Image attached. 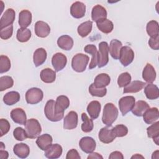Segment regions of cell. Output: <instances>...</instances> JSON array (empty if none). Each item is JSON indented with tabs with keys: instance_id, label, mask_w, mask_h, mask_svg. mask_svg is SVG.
I'll list each match as a JSON object with an SVG mask.
<instances>
[{
	"instance_id": "1",
	"label": "cell",
	"mask_w": 159,
	"mask_h": 159,
	"mask_svg": "<svg viewBox=\"0 0 159 159\" xmlns=\"http://www.w3.org/2000/svg\"><path fill=\"white\" fill-rule=\"evenodd\" d=\"M119 111L114 104L108 102L105 104L102 112V121L107 126H111L117 119Z\"/></svg>"
},
{
	"instance_id": "2",
	"label": "cell",
	"mask_w": 159,
	"mask_h": 159,
	"mask_svg": "<svg viewBox=\"0 0 159 159\" xmlns=\"http://www.w3.org/2000/svg\"><path fill=\"white\" fill-rule=\"evenodd\" d=\"M44 113L46 117L52 122L60 121L64 116V113L58 112L57 111L55 101L53 99H50L47 102L44 107Z\"/></svg>"
},
{
	"instance_id": "3",
	"label": "cell",
	"mask_w": 159,
	"mask_h": 159,
	"mask_svg": "<svg viewBox=\"0 0 159 159\" xmlns=\"http://www.w3.org/2000/svg\"><path fill=\"white\" fill-rule=\"evenodd\" d=\"M89 57L83 53L76 54L71 60V67L76 72H83L89 61Z\"/></svg>"
},
{
	"instance_id": "4",
	"label": "cell",
	"mask_w": 159,
	"mask_h": 159,
	"mask_svg": "<svg viewBox=\"0 0 159 159\" xmlns=\"http://www.w3.org/2000/svg\"><path fill=\"white\" fill-rule=\"evenodd\" d=\"M25 130L28 138L35 139L39 136L42 132V127L39 122L35 119H30L27 120Z\"/></svg>"
},
{
	"instance_id": "5",
	"label": "cell",
	"mask_w": 159,
	"mask_h": 159,
	"mask_svg": "<svg viewBox=\"0 0 159 159\" xmlns=\"http://www.w3.org/2000/svg\"><path fill=\"white\" fill-rule=\"evenodd\" d=\"M43 97V91L38 88H32L28 89L25 93V100L30 104H36L40 102Z\"/></svg>"
},
{
	"instance_id": "6",
	"label": "cell",
	"mask_w": 159,
	"mask_h": 159,
	"mask_svg": "<svg viewBox=\"0 0 159 159\" xmlns=\"http://www.w3.org/2000/svg\"><path fill=\"white\" fill-rule=\"evenodd\" d=\"M109 46L106 42H101L99 44L98 66L102 68L106 66L109 61Z\"/></svg>"
},
{
	"instance_id": "7",
	"label": "cell",
	"mask_w": 159,
	"mask_h": 159,
	"mask_svg": "<svg viewBox=\"0 0 159 159\" xmlns=\"http://www.w3.org/2000/svg\"><path fill=\"white\" fill-rule=\"evenodd\" d=\"M135 104V99L134 96H127L121 98L119 101V109L122 116L126 115L134 107Z\"/></svg>"
},
{
	"instance_id": "8",
	"label": "cell",
	"mask_w": 159,
	"mask_h": 159,
	"mask_svg": "<svg viewBox=\"0 0 159 159\" xmlns=\"http://www.w3.org/2000/svg\"><path fill=\"white\" fill-rule=\"evenodd\" d=\"M134 58V52L130 47L124 46L121 48L119 59L124 66H127L130 65L133 61Z\"/></svg>"
},
{
	"instance_id": "9",
	"label": "cell",
	"mask_w": 159,
	"mask_h": 159,
	"mask_svg": "<svg viewBox=\"0 0 159 159\" xmlns=\"http://www.w3.org/2000/svg\"><path fill=\"white\" fill-rule=\"evenodd\" d=\"M67 63L66 57L62 53H56L52 58V64L55 71H60L63 70Z\"/></svg>"
},
{
	"instance_id": "10",
	"label": "cell",
	"mask_w": 159,
	"mask_h": 159,
	"mask_svg": "<svg viewBox=\"0 0 159 159\" xmlns=\"http://www.w3.org/2000/svg\"><path fill=\"white\" fill-rule=\"evenodd\" d=\"M79 146L82 151L86 153H90L95 150L96 144L94 139L92 137H84L80 139Z\"/></svg>"
},
{
	"instance_id": "11",
	"label": "cell",
	"mask_w": 159,
	"mask_h": 159,
	"mask_svg": "<svg viewBox=\"0 0 159 159\" xmlns=\"http://www.w3.org/2000/svg\"><path fill=\"white\" fill-rule=\"evenodd\" d=\"M78 125V114L75 111H70L63 119V128L66 130L75 129Z\"/></svg>"
},
{
	"instance_id": "12",
	"label": "cell",
	"mask_w": 159,
	"mask_h": 159,
	"mask_svg": "<svg viewBox=\"0 0 159 159\" xmlns=\"http://www.w3.org/2000/svg\"><path fill=\"white\" fill-rule=\"evenodd\" d=\"M86 6L80 1H76L72 4L70 7V14L74 18L80 19L84 16Z\"/></svg>"
},
{
	"instance_id": "13",
	"label": "cell",
	"mask_w": 159,
	"mask_h": 159,
	"mask_svg": "<svg viewBox=\"0 0 159 159\" xmlns=\"http://www.w3.org/2000/svg\"><path fill=\"white\" fill-rule=\"evenodd\" d=\"M98 137L100 141L104 143H111L116 138L113 132L112 128L110 129L109 126L102 127L100 130L99 132Z\"/></svg>"
},
{
	"instance_id": "14",
	"label": "cell",
	"mask_w": 159,
	"mask_h": 159,
	"mask_svg": "<svg viewBox=\"0 0 159 159\" xmlns=\"http://www.w3.org/2000/svg\"><path fill=\"white\" fill-rule=\"evenodd\" d=\"M16 13L14 9L9 8L4 12L0 19L1 29L6 27L12 24L15 20Z\"/></svg>"
},
{
	"instance_id": "15",
	"label": "cell",
	"mask_w": 159,
	"mask_h": 159,
	"mask_svg": "<svg viewBox=\"0 0 159 159\" xmlns=\"http://www.w3.org/2000/svg\"><path fill=\"white\" fill-rule=\"evenodd\" d=\"M11 117L12 120L20 125H25L27 122V116L25 111L22 108H15L11 112Z\"/></svg>"
},
{
	"instance_id": "16",
	"label": "cell",
	"mask_w": 159,
	"mask_h": 159,
	"mask_svg": "<svg viewBox=\"0 0 159 159\" xmlns=\"http://www.w3.org/2000/svg\"><path fill=\"white\" fill-rule=\"evenodd\" d=\"M50 32V27L48 24L43 21H37L35 24V35L41 38L47 37Z\"/></svg>"
},
{
	"instance_id": "17",
	"label": "cell",
	"mask_w": 159,
	"mask_h": 159,
	"mask_svg": "<svg viewBox=\"0 0 159 159\" xmlns=\"http://www.w3.org/2000/svg\"><path fill=\"white\" fill-rule=\"evenodd\" d=\"M62 147L58 143L52 144L47 150H45V156L49 159L58 158L62 154Z\"/></svg>"
},
{
	"instance_id": "18",
	"label": "cell",
	"mask_w": 159,
	"mask_h": 159,
	"mask_svg": "<svg viewBox=\"0 0 159 159\" xmlns=\"http://www.w3.org/2000/svg\"><path fill=\"white\" fill-rule=\"evenodd\" d=\"M84 50L85 52L92 55V59L89 65V69L94 68L98 65V51L96 47L93 44H89L84 47Z\"/></svg>"
},
{
	"instance_id": "19",
	"label": "cell",
	"mask_w": 159,
	"mask_h": 159,
	"mask_svg": "<svg viewBox=\"0 0 159 159\" xmlns=\"http://www.w3.org/2000/svg\"><path fill=\"white\" fill-rule=\"evenodd\" d=\"M107 16V11L103 6L97 4L93 7L91 11V18L93 21L96 22L101 19H106Z\"/></svg>"
},
{
	"instance_id": "20",
	"label": "cell",
	"mask_w": 159,
	"mask_h": 159,
	"mask_svg": "<svg viewBox=\"0 0 159 159\" xmlns=\"http://www.w3.org/2000/svg\"><path fill=\"white\" fill-rule=\"evenodd\" d=\"M143 120L147 124H152L158 119L159 112L157 107L149 108L143 115Z\"/></svg>"
},
{
	"instance_id": "21",
	"label": "cell",
	"mask_w": 159,
	"mask_h": 159,
	"mask_svg": "<svg viewBox=\"0 0 159 159\" xmlns=\"http://www.w3.org/2000/svg\"><path fill=\"white\" fill-rule=\"evenodd\" d=\"M142 78L148 83H152L155 80L156 71L151 64L147 63L142 71Z\"/></svg>"
},
{
	"instance_id": "22",
	"label": "cell",
	"mask_w": 159,
	"mask_h": 159,
	"mask_svg": "<svg viewBox=\"0 0 159 159\" xmlns=\"http://www.w3.org/2000/svg\"><path fill=\"white\" fill-rule=\"evenodd\" d=\"M13 152L16 155L20 158H27L30 153V148L29 146L24 143H17L14 146Z\"/></svg>"
},
{
	"instance_id": "23",
	"label": "cell",
	"mask_w": 159,
	"mask_h": 159,
	"mask_svg": "<svg viewBox=\"0 0 159 159\" xmlns=\"http://www.w3.org/2000/svg\"><path fill=\"white\" fill-rule=\"evenodd\" d=\"M122 47V43L120 41L117 39H112L111 41L109 47V51L110 55L114 59L117 60L119 58L120 52Z\"/></svg>"
},
{
	"instance_id": "24",
	"label": "cell",
	"mask_w": 159,
	"mask_h": 159,
	"mask_svg": "<svg viewBox=\"0 0 159 159\" xmlns=\"http://www.w3.org/2000/svg\"><path fill=\"white\" fill-rule=\"evenodd\" d=\"M47 53L43 48H39L35 50L33 55V61L35 66H39L42 65L47 59Z\"/></svg>"
},
{
	"instance_id": "25",
	"label": "cell",
	"mask_w": 159,
	"mask_h": 159,
	"mask_svg": "<svg viewBox=\"0 0 159 159\" xmlns=\"http://www.w3.org/2000/svg\"><path fill=\"white\" fill-rule=\"evenodd\" d=\"M145 83L141 81H133L124 87V93H134L140 91L145 86Z\"/></svg>"
},
{
	"instance_id": "26",
	"label": "cell",
	"mask_w": 159,
	"mask_h": 159,
	"mask_svg": "<svg viewBox=\"0 0 159 159\" xmlns=\"http://www.w3.org/2000/svg\"><path fill=\"white\" fill-rule=\"evenodd\" d=\"M52 137L48 134H45L38 137L36 140V144L42 150H47L52 143Z\"/></svg>"
},
{
	"instance_id": "27",
	"label": "cell",
	"mask_w": 159,
	"mask_h": 159,
	"mask_svg": "<svg viewBox=\"0 0 159 159\" xmlns=\"http://www.w3.org/2000/svg\"><path fill=\"white\" fill-rule=\"evenodd\" d=\"M101 105L98 101H93L87 106V112L92 119H96L101 111Z\"/></svg>"
},
{
	"instance_id": "28",
	"label": "cell",
	"mask_w": 159,
	"mask_h": 159,
	"mask_svg": "<svg viewBox=\"0 0 159 159\" xmlns=\"http://www.w3.org/2000/svg\"><path fill=\"white\" fill-rule=\"evenodd\" d=\"M149 108L150 106L146 101L139 100L135 104L134 107L131 111L134 115L138 117H141L143 116L145 111Z\"/></svg>"
},
{
	"instance_id": "29",
	"label": "cell",
	"mask_w": 159,
	"mask_h": 159,
	"mask_svg": "<svg viewBox=\"0 0 159 159\" xmlns=\"http://www.w3.org/2000/svg\"><path fill=\"white\" fill-rule=\"evenodd\" d=\"M32 22V14L26 9L22 10L19 14V24L21 28H26Z\"/></svg>"
},
{
	"instance_id": "30",
	"label": "cell",
	"mask_w": 159,
	"mask_h": 159,
	"mask_svg": "<svg viewBox=\"0 0 159 159\" xmlns=\"http://www.w3.org/2000/svg\"><path fill=\"white\" fill-rule=\"evenodd\" d=\"M58 46L64 50H70L73 46V39L67 35L60 36L57 40Z\"/></svg>"
},
{
	"instance_id": "31",
	"label": "cell",
	"mask_w": 159,
	"mask_h": 159,
	"mask_svg": "<svg viewBox=\"0 0 159 159\" xmlns=\"http://www.w3.org/2000/svg\"><path fill=\"white\" fill-rule=\"evenodd\" d=\"M96 25L98 29L104 34L111 33L114 29V24L112 22L107 18L97 21Z\"/></svg>"
},
{
	"instance_id": "32",
	"label": "cell",
	"mask_w": 159,
	"mask_h": 159,
	"mask_svg": "<svg viewBox=\"0 0 159 159\" xmlns=\"http://www.w3.org/2000/svg\"><path fill=\"white\" fill-rule=\"evenodd\" d=\"M145 94L148 99L154 100L159 97V90L157 86L152 83H148L144 89Z\"/></svg>"
},
{
	"instance_id": "33",
	"label": "cell",
	"mask_w": 159,
	"mask_h": 159,
	"mask_svg": "<svg viewBox=\"0 0 159 159\" xmlns=\"http://www.w3.org/2000/svg\"><path fill=\"white\" fill-rule=\"evenodd\" d=\"M147 135L148 137L153 139V142L157 145H159V122H153L147 129Z\"/></svg>"
},
{
	"instance_id": "34",
	"label": "cell",
	"mask_w": 159,
	"mask_h": 159,
	"mask_svg": "<svg viewBox=\"0 0 159 159\" xmlns=\"http://www.w3.org/2000/svg\"><path fill=\"white\" fill-rule=\"evenodd\" d=\"M41 80L45 83H52L56 79V73L53 70L47 68L42 70L40 74Z\"/></svg>"
},
{
	"instance_id": "35",
	"label": "cell",
	"mask_w": 159,
	"mask_h": 159,
	"mask_svg": "<svg viewBox=\"0 0 159 159\" xmlns=\"http://www.w3.org/2000/svg\"><path fill=\"white\" fill-rule=\"evenodd\" d=\"M69 106L70 100L67 96L60 95L57 97L55 101V107L58 112L64 113L65 110Z\"/></svg>"
},
{
	"instance_id": "36",
	"label": "cell",
	"mask_w": 159,
	"mask_h": 159,
	"mask_svg": "<svg viewBox=\"0 0 159 159\" xmlns=\"http://www.w3.org/2000/svg\"><path fill=\"white\" fill-rule=\"evenodd\" d=\"M111 82L110 76L106 73L98 75L94 80V85L97 88H106Z\"/></svg>"
},
{
	"instance_id": "37",
	"label": "cell",
	"mask_w": 159,
	"mask_h": 159,
	"mask_svg": "<svg viewBox=\"0 0 159 159\" xmlns=\"http://www.w3.org/2000/svg\"><path fill=\"white\" fill-rule=\"evenodd\" d=\"M20 100V94L17 91H10L7 93L3 97L4 102L7 106H12Z\"/></svg>"
},
{
	"instance_id": "38",
	"label": "cell",
	"mask_w": 159,
	"mask_h": 159,
	"mask_svg": "<svg viewBox=\"0 0 159 159\" xmlns=\"http://www.w3.org/2000/svg\"><path fill=\"white\" fill-rule=\"evenodd\" d=\"M93 22L91 20H88L81 23L78 27L77 32L81 37H85L91 32Z\"/></svg>"
},
{
	"instance_id": "39",
	"label": "cell",
	"mask_w": 159,
	"mask_h": 159,
	"mask_svg": "<svg viewBox=\"0 0 159 159\" xmlns=\"http://www.w3.org/2000/svg\"><path fill=\"white\" fill-rule=\"evenodd\" d=\"M146 30L148 35L150 36V37H156L159 36L158 23L156 20H152L149 21L147 24Z\"/></svg>"
},
{
	"instance_id": "40",
	"label": "cell",
	"mask_w": 159,
	"mask_h": 159,
	"mask_svg": "<svg viewBox=\"0 0 159 159\" xmlns=\"http://www.w3.org/2000/svg\"><path fill=\"white\" fill-rule=\"evenodd\" d=\"M81 119L83 122L81 124L82 131L85 133H88L92 131L94 127L93 119H89L88 116L84 112L81 114Z\"/></svg>"
},
{
	"instance_id": "41",
	"label": "cell",
	"mask_w": 159,
	"mask_h": 159,
	"mask_svg": "<svg viewBox=\"0 0 159 159\" xmlns=\"http://www.w3.org/2000/svg\"><path fill=\"white\" fill-rule=\"evenodd\" d=\"M32 34L30 29L27 28H20L17 31L16 38L20 42H26L31 37Z\"/></svg>"
},
{
	"instance_id": "42",
	"label": "cell",
	"mask_w": 159,
	"mask_h": 159,
	"mask_svg": "<svg viewBox=\"0 0 159 159\" xmlns=\"http://www.w3.org/2000/svg\"><path fill=\"white\" fill-rule=\"evenodd\" d=\"M14 80L9 76H3L0 78V91H3L12 87Z\"/></svg>"
},
{
	"instance_id": "43",
	"label": "cell",
	"mask_w": 159,
	"mask_h": 159,
	"mask_svg": "<svg viewBox=\"0 0 159 159\" xmlns=\"http://www.w3.org/2000/svg\"><path fill=\"white\" fill-rule=\"evenodd\" d=\"M89 92L93 96L102 98L106 96L107 93V89L106 88H97L93 83H92L89 87Z\"/></svg>"
},
{
	"instance_id": "44",
	"label": "cell",
	"mask_w": 159,
	"mask_h": 159,
	"mask_svg": "<svg viewBox=\"0 0 159 159\" xmlns=\"http://www.w3.org/2000/svg\"><path fill=\"white\" fill-rule=\"evenodd\" d=\"M11 68V61L6 56L1 55L0 56V73H3L8 71Z\"/></svg>"
},
{
	"instance_id": "45",
	"label": "cell",
	"mask_w": 159,
	"mask_h": 159,
	"mask_svg": "<svg viewBox=\"0 0 159 159\" xmlns=\"http://www.w3.org/2000/svg\"><path fill=\"white\" fill-rule=\"evenodd\" d=\"M131 81V76L127 72L121 73L117 79V84L120 88L125 87L128 85Z\"/></svg>"
},
{
	"instance_id": "46",
	"label": "cell",
	"mask_w": 159,
	"mask_h": 159,
	"mask_svg": "<svg viewBox=\"0 0 159 159\" xmlns=\"http://www.w3.org/2000/svg\"><path fill=\"white\" fill-rule=\"evenodd\" d=\"M113 132L116 137H122L125 136L128 133L127 127L123 124H119L112 127Z\"/></svg>"
},
{
	"instance_id": "47",
	"label": "cell",
	"mask_w": 159,
	"mask_h": 159,
	"mask_svg": "<svg viewBox=\"0 0 159 159\" xmlns=\"http://www.w3.org/2000/svg\"><path fill=\"white\" fill-rule=\"evenodd\" d=\"M13 135L17 140L19 141H22L27 138H28L27 134L26 133L25 130H24L23 128L18 127H16L14 131H13Z\"/></svg>"
},
{
	"instance_id": "48",
	"label": "cell",
	"mask_w": 159,
	"mask_h": 159,
	"mask_svg": "<svg viewBox=\"0 0 159 159\" xmlns=\"http://www.w3.org/2000/svg\"><path fill=\"white\" fill-rule=\"evenodd\" d=\"M13 32V26L11 25L1 29L0 31V37L2 39L7 40L11 37Z\"/></svg>"
},
{
	"instance_id": "49",
	"label": "cell",
	"mask_w": 159,
	"mask_h": 159,
	"mask_svg": "<svg viewBox=\"0 0 159 159\" xmlns=\"http://www.w3.org/2000/svg\"><path fill=\"white\" fill-rule=\"evenodd\" d=\"M11 125L9 121L5 119H0V131H1V137H2L5 134H6L9 129Z\"/></svg>"
},
{
	"instance_id": "50",
	"label": "cell",
	"mask_w": 159,
	"mask_h": 159,
	"mask_svg": "<svg viewBox=\"0 0 159 159\" xmlns=\"http://www.w3.org/2000/svg\"><path fill=\"white\" fill-rule=\"evenodd\" d=\"M148 45L153 50H158L159 48V36L150 37L148 40Z\"/></svg>"
},
{
	"instance_id": "51",
	"label": "cell",
	"mask_w": 159,
	"mask_h": 159,
	"mask_svg": "<svg viewBox=\"0 0 159 159\" xmlns=\"http://www.w3.org/2000/svg\"><path fill=\"white\" fill-rule=\"evenodd\" d=\"M66 159H80L81 157L80 156L78 151L75 149L70 150L66 153Z\"/></svg>"
},
{
	"instance_id": "52",
	"label": "cell",
	"mask_w": 159,
	"mask_h": 159,
	"mask_svg": "<svg viewBox=\"0 0 159 159\" xmlns=\"http://www.w3.org/2000/svg\"><path fill=\"white\" fill-rule=\"evenodd\" d=\"M109 158L110 159H123L124 156L120 152L114 151L112 152L109 156Z\"/></svg>"
},
{
	"instance_id": "53",
	"label": "cell",
	"mask_w": 159,
	"mask_h": 159,
	"mask_svg": "<svg viewBox=\"0 0 159 159\" xmlns=\"http://www.w3.org/2000/svg\"><path fill=\"white\" fill-rule=\"evenodd\" d=\"M90 158H98V159L101 158V159H102L103 157L98 153H96V152L93 153L92 152V153H90L88 157V159H90Z\"/></svg>"
},
{
	"instance_id": "54",
	"label": "cell",
	"mask_w": 159,
	"mask_h": 159,
	"mask_svg": "<svg viewBox=\"0 0 159 159\" xmlns=\"http://www.w3.org/2000/svg\"><path fill=\"white\" fill-rule=\"evenodd\" d=\"M8 156H9V154L7 151L3 150V149L0 150V158L6 159L8 158Z\"/></svg>"
},
{
	"instance_id": "55",
	"label": "cell",
	"mask_w": 159,
	"mask_h": 159,
	"mask_svg": "<svg viewBox=\"0 0 159 159\" xmlns=\"http://www.w3.org/2000/svg\"><path fill=\"white\" fill-rule=\"evenodd\" d=\"M144 158V157L141 155H139V154H135V155H133L131 158Z\"/></svg>"
}]
</instances>
